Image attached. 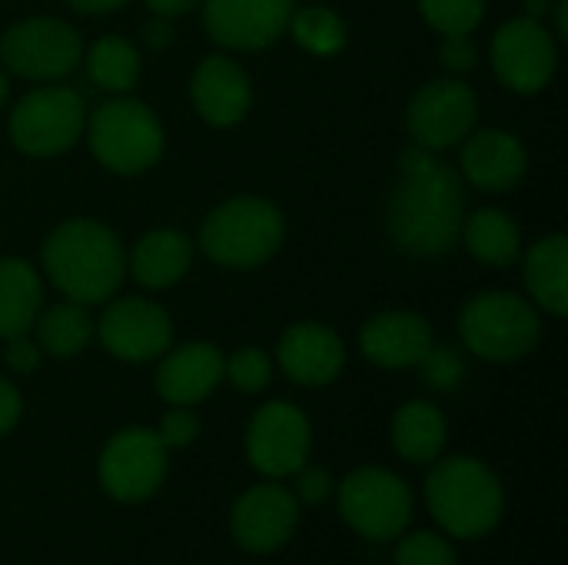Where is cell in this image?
Masks as SVG:
<instances>
[{"label":"cell","instance_id":"1","mask_svg":"<svg viewBox=\"0 0 568 565\" xmlns=\"http://www.w3.org/2000/svg\"><path fill=\"white\" fill-rule=\"evenodd\" d=\"M466 193L463 176L433 150L406 147L399 157V180L389 193L386 226L393 243L419 260L446 256L463 233Z\"/></svg>","mask_w":568,"mask_h":565},{"label":"cell","instance_id":"2","mask_svg":"<svg viewBox=\"0 0 568 565\" xmlns=\"http://www.w3.org/2000/svg\"><path fill=\"white\" fill-rule=\"evenodd\" d=\"M40 260L57 293L83 306L113 300L126 280V253L116 230L90 216H73L53 226L43 240Z\"/></svg>","mask_w":568,"mask_h":565},{"label":"cell","instance_id":"3","mask_svg":"<svg viewBox=\"0 0 568 565\" xmlns=\"http://www.w3.org/2000/svg\"><path fill=\"white\" fill-rule=\"evenodd\" d=\"M426 509L449 539H483L506 516V490L496 470L476 456H439L423 486Z\"/></svg>","mask_w":568,"mask_h":565},{"label":"cell","instance_id":"4","mask_svg":"<svg viewBox=\"0 0 568 565\" xmlns=\"http://www.w3.org/2000/svg\"><path fill=\"white\" fill-rule=\"evenodd\" d=\"M286 240V220L263 196H233L213 206L200 226V250L223 270H256Z\"/></svg>","mask_w":568,"mask_h":565},{"label":"cell","instance_id":"5","mask_svg":"<svg viewBox=\"0 0 568 565\" xmlns=\"http://www.w3.org/2000/svg\"><path fill=\"white\" fill-rule=\"evenodd\" d=\"M83 137L93 160L116 176H136L156 167L166 143L163 123L153 107L130 93H120L87 113Z\"/></svg>","mask_w":568,"mask_h":565},{"label":"cell","instance_id":"6","mask_svg":"<svg viewBox=\"0 0 568 565\" xmlns=\"http://www.w3.org/2000/svg\"><path fill=\"white\" fill-rule=\"evenodd\" d=\"M459 340L463 346L489 363L526 360L542 340V313L513 290L476 293L459 310Z\"/></svg>","mask_w":568,"mask_h":565},{"label":"cell","instance_id":"7","mask_svg":"<svg viewBox=\"0 0 568 565\" xmlns=\"http://www.w3.org/2000/svg\"><path fill=\"white\" fill-rule=\"evenodd\" d=\"M339 519L369 543H396L416 513L409 483L386 466H356L336 483Z\"/></svg>","mask_w":568,"mask_h":565},{"label":"cell","instance_id":"8","mask_svg":"<svg viewBox=\"0 0 568 565\" xmlns=\"http://www.w3.org/2000/svg\"><path fill=\"white\" fill-rule=\"evenodd\" d=\"M87 103L67 83H40L27 90L10 110V143L37 160L60 157L83 140Z\"/></svg>","mask_w":568,"mask_h":565},{"label":"cell","instance_id":"9","mask_svg":"<svg viewBox=\"0 0 568 565\" xmlns=\"http://www.w3.org/2000/svg\"><path fill=\"white\" fill-rule=\"evenodd\" d=\"M83 60V37L60 17H27L3 30L0 67L10 77L33 83H57Z\"/></svg>","mask_w":568,"mask_h":565},{"label":"cell","instance_id":"10","mask_svg":"<svg viewBox=\"0 0 568 565\" xmlns=\"http://www.w3.org/2000/svg\"><path fill=\"white\" fill-rule=\"evenodd\" d=\"M170 470V450L160 443L156 430L126 426L113 433L97 460L100 490L123 506L146 503L160 493Z\"/></svg>","mask_w":568,"mask_h":565},{"label":"cell","instance_id":"11","mask_svg":"<svg viewBox=\"0 0 568 565\" xmlns=\"http://www.w3.org/2000/svg\"><path fill=\"white\" fill-rule=\"evenodd\" d=\"M489 60L506 90L532 97L542 93L559 70V40L542 20L513 17L493 33Z\"/></svg>","mask_w":568,"mask_h":565},{"label":"cell","instance_id":"12","mask_svg":"<svg viewBox=\"0 0 568 565\" xmlns=\"http://www.w3.org/2000/svg\"><path fill=\"white\" fill-rule=\"evenodd\" d=\"M313 426L310 416L286 403H263L246 426V460L263 480H290L310 463Z\"/></svg>","mask_w":568,"mask_h":565},{"label":"cell","instance_id":"13","mask_svg":"<svg viewBox=\"0 0 568 565\" xmlns=\"http://www.w3.org/2000/svg\"><path fill=\"white\" fill-rule=\"evenodd\" d=\"M300 503L283 480H263L243 490L230 509V536L250 556L286 549L300 529Z\"/></svg>","mask_w":568,"mask_h":565},{"label":"cell","instance_id":"14","mask_svg":"<svg viewBox=\"0 0 568 565\" xmlns=\"http://www.w3.org/2000/svg\"><path fill=\"white\" fill-rule=\"evenodd\" d=\"M479 120V97L459 77L429 80L416 90L406 107V130L423 150H449L459 147Z\"/></svg>","mask_w":568,"mask_h":565},{"label":"cell","instance_id":"15","mask_svg":"<svg viewBox=\"0 0 568 565\" xmlns=\"http://www.w3.org/2000/svg\"><path fill=\"white\" fill-rule=\"evenodd\" d=\"M93 336L123 363H150L173 346V320L146 296L106 300L100 320H93Z\"/></svg>","mask_w":568,"mask_h":565},{"label":"cell","instance_id":"16","mask_svg":"<svg viewBox=\"0 0 568 565\" xmlns=\"http://www.w3.org/2000/svg\"><path fill=\"white\" fill-rule=\"evenodd\" d=\"M206 37L233 53L273 47L296 10V0H200Z\"/></svg>","mask_w":568,"mask_h":565},{"label":"cell","instance_id":"17","mask_svg":"<svg viewBox=\"0 0 568 565\" xmlns=\"http://www.w3.org/2000/svg\"><path fill=\"white\" fill-rule=\"evenodd\" d=\"M276 363L283 376L303 390H323L339 380L346 366V343L336 330L323 323H293L276 346Z\"/></svg>","mask_w":568,"mask_h":565},{"label":"cell","instance_id":"18","mask_svg":"<svg viewBox=\"0 0 568 565\" xmlns=\"http://www.w3.org/2000/svg\"><path fill=\"white\" fill-rule=\"evenodd\" d=\"M463 180L483 193H509L523 183L529 170L526 143L503 127L473 130L463 140Z\"/></svg>","mask_w":568,"mask_h":565},{"label":"cell","instance_id":"19","mask_svg":"<svg viewBox=\"0 0 568 565\" xmlns=\"http://www.w3.org/2000/svg\"><path fill=\"white\" fill-rule=\"evenodd\" d=\"M190 100L210 127H236L253 107L250 73L233 57L210 53L190 77Z\"/></svg>","mask_w":568,"mask_h":565},{"label":"cell","instance_id":"20","mask_svg":"<svg viewBox=\"0 0 568 565\" xmlns=\"http://www.w3.org/2000/svg\"><path fill=\"white\" fill-rule=\"evenodd\" d=\"M433 343V326L413 310H383L359 330V353L379 370H413Z\"/></svg>","mask_w":568,"mask_h":565},{"label":"cell","instance_id":"21","mask_svg":"<svg viewBox=\"0 0 568 565\" xmlns=\"http://www.w3.org/2000/svg\"><path fill=\"white\" fill-rule=\"evenodd\" d=\"M223 383V353L220 346L196 340L170 346L156 366V393L166 406H200Z\"/></svg>","mask_w":568,"mask_h":565},{"label":"cell","instance_id":"22","mask_svg":"<svg viewBox=\"0 0 568 565\" xmlns=\"http://www.w3.org/2000/svg\"><path fill=\"white\" fill-rule=\"evenodd\" d=\"M193 263V240L183 230H150L136 240L126 256V273L143 290H170L176 286Z\"/></svg>","mask_w":568,"mask_h":565},{"label":"cell","instance_id":"23","mask_svg":"<svg viewBox=\"0 0 568 565\" xmlns=\"http://www.w3.org/2000/svg\"><path fill=\"white\" fill-rule=\"evenodd\" d=\"M523 280L529 303L546 313L562 320L568 313V236L566 233H549L536 240L526 256H523Z\"/></svg>","mask_w":568,"mask_h":565},{"label":"cell","instance_id":"24","mask_svg":"<svg viewBox=\"0 0 568 565\" xmlns=\"http://www.w3.org/2000/svg\"><path fill=\"white\" fill-rule=\"evenodd\" d=\"M393 450L399 460L413 466H433L449 443V423L446 413L433 400H413L403 403L393 416Z\"/></svg>","mask_w":568,"mask_h":565},{"label":"cell","instance_id":"25","mask_svg":"<svg viewBox=\"0 0 568 565\" xmlns=\"http://www.w3.org/2000/svg\"><path fill=\"white\" fill-rule=\"evenodd\" d=\"M43 310V283L33 263L20 256L0 260V340H13L33 330Z\"/></svg>","mask_w":568,"mask_h":565},{"label":"cell","instance_id":"26","mask_svg":"<svg viewBox=\"0 0 568 565\" xmlns=\"http://www.w3.org/2000/svg\"><path fill=\"white\" fill-rule=\"evenodd\" d=\"M459 240L469 250V256L486 263V266L503 270V266H513L523 256V230L499 206H483V210L469 213L463 220Z\"/></svg>","mask_w":568,"mask_h":565},{"label":"cell","instance_id":"27","mask_svg":"<svg viewBox=\"0 0 568 565\" xmlns=\"http://www.w3.org/2000/svg\"><path fill=\"white\" fill-rule=\"evenodd\" d=\"M37 333V346L43 356H53V360H73L80 356L90 340H93V320H90V310L77 300H60L47 310L37 313V323L33 330Z\"/></svg>","mask_w":568,"mask_h":565},{"label":"cell","instance_id":"28","mask_svg":"<svg viewBox=\"0 0 568 565\" xmlns=\"http://www.w3.org/2000/svg\"><path fill=\"white\" fill-rule=\"evenodd\" d=\"M80 63L87 67L90 83H97L100 90H106L113 97L130 93L140 80V70H143L136 43L126 37H116V33H106V37L93 40L90 47H83Z\"/></svg>","mask_w":568,"mask_h":565},{"label":"cell","instance_id":"29","mask_svg":"<svg viewBox=\"0 0 568 565\" xmlns=\"http://www.w3.org/2000/svg\"><path fill=\"white\" fill-rule=\"evenodd\" d=\"M286 33H293V40L313 57H336L346 47V23L326 3H310L303 10L296 7Z\"/></svg>","mask_w":568,"mask_h":565},{"label":"cell","instance_id":"30","mask_svg":"<svg viewBox=\"0 0 568 565\" xmlns=\"http://www.w3.org/2000/svg\"><path fill=\"white\" fill-rule=\"evenodd\" d=\"M396 565H459V549L439 529H406L396 539Z\"/></svg>","mask_w":568,"mask_h":565},{"label":"cell","instance_id":"31","mask_svg":"<svg viewBox=\"0 0 568 565\" xmlns=\"http://www.w3.org/2000/svg\"><path fill=\"white\" fill-rule=\"evenodd\" d=\"M223 380L236 393L256 396L273 380V356L266 350H260V346H240L236 353L223 356Z\"/></svg>","mask_w":568,"mask_h":565},{"label":"cell","instance_id":"32","mask_svg":"<svg viewBox=\"0 0 568 565\" xmlns=\"http://www.w3.org/2000/svg\"><path fill=\"white\" fill-rule=\"evenodd\" d=\"M423 20L439 33H473L486 17V0H416Z\"/></svg>","mask_w":568,"mask_h":565},{"label":"cell","instance_id":"33","mask_svg":"<svg viewBox=\"0 0 568 565\" xmlns=\"http://www.w3.org/2000/svg\"><path fill=\"white\" fill-rule=\"evenodd\" d=\"M419 370H423L426 386H433V390H453V386H459V380L466 376V366H463L459 353L449 350V346H436V343H433V350L423 356Z\"/></svg>","mask_w":568,"mask_h":565},{"label":"cell","instance_id":"34","mask_svg":"<svg viewBox=\"0 0 568 565\" xmlns=\"http://www.w3.org/2000/svg\"><path fill=\"white\" fill-rule=\"evenodd\" d=\"M160 443L173 453V450H186L196 443L200 436V416L193 413V406H170L156 426Z\"/></svg>","mask_w":568,"mask_h":565},{"label":"cell","instance_id":"35","mask_svg":"<svg viewBox=\"0 0 568 565\" xmlns=\"http://www.w3.org/2000/svg\"><path fill=\"white\" fill-rule=\"evenodd\" d=\"M293 496H296V503L300 506H323V503H329L333 500V493H336V480L329 476V470H323V466H303V470H296L293 476Z\"/></svg>","mask_w":568,"mask_h":565},{"label":"cell","instance_id":"36","mask_svg":"<svg viewBox=\"0 0 568 565\" xmlns=\"http://www.w3.org/2000/svg\"><path fill=\"white\" fill-rule=\"evenodd\" d=\"M439 60L449 73L463 77L469 73L476 63H479V50L473 43V33H449L443 37V47H439Z\"/></svg>","mask_w":568,"mask_h":565},{"label":"cell","instance_id":"37","mask_svg":"<svg viewBox=\"0 0 568 565\" xmlns=\"http://www.w3.org/2000/svg\"><path fill=\"white\" fill-rule=\"evenodd\" d=\"M40 360H43V353H40L37 340H30V333L7 340L3 363H7V370H10V373H17V376H30V373H37Z\"/></svg>","mask_w":568,"mask_h":565},{"label":"cell","instance_id":"38","mask_svg":"<svg viewBox=\"0 0 568 565\" xmlns=\"http://www.w3.org/2000/svg\"><path fill=\"white\" fill-rule=\"evenodd\" d=\"M20 416H23V396L10 380L0 376V436L13 433Z\"/></svg>","mask_w":568,"mask_h":565},{"label":"cell","instance_id":"39","mask_svg":"<svg viewBox=\"0 0 568 565\" xmlns=\"http://www.w3.org/2000/svg\"><path fill=\"white\" fill-rule=\"evenodd\" d=\"M143 43L150 47V50H163V47H170L173 43V20L170 17H156L153 13V20L146 23V30H143Z\"/></svg>","mask_w":568,"mask_h":565},{"label":"cell","instance_id":"40","mask_svg":"<svg viewBox=\"0 0 568 565\" xmlns=\"http://www.w3.org/2000/svg\"><path fill=\"white\" fill-rule=\"evenodd\" d=\"M146 7H150V13H156V17H183V13H190L193 7H200V0H143Z\"/></svg>","mask_w":568,"mask_h":565},{"label":"cell","instance_id":"41","mask_svg":"<svg viewBox=\"0 0 568 565\" xmlns=\"http://www.w3.org/2000/svg\"><path fill=\"white\" fill-rule=\"evenodd\" d=\"M70 3V10H77V13H87V17H103V13H113V10H120L126 0H67Z\"/></svg>","mask_w":568,"mask_h":565},{"label":"cell","instance_id":"42","mask_svg":"<svg viewBox=\"0 0 568 565\" xmlns=\"http://www.w3.org/2000/svg\"><path fill=\"white\" fill-rule=\"evenodd\" d=\"M549 13H552V37L568 40V0H556Z\"/></svg>","mask_w":568,"mask_h":565},{"label":"cell","instance_id":"43","mask_svg":"<svg viewBox=\"0 0 568 565\" xmlns=\"http://www.w3.org/2000/svg\"><path fill=\"white\" fill-rule=\"evenodd\" d=\"M552 3H556V0H526V13H523V17H532V20H542V23H546Z\"/></svg>","mask_w":568,"mask_h":565},{"label":"cell","instance_id":"44","mask_svg":"<svg viewBox=\"0 0 568 565\" xmlns=\"http://www.w3.org/2000/svg\"><path fill=\"white\" fill-rule=\"evenodd\" d=\"M7 97H10V73H7V70L0 67V110H3Z\"/></svg>","mask_w":568,"mask_h":565}]
</instances>
